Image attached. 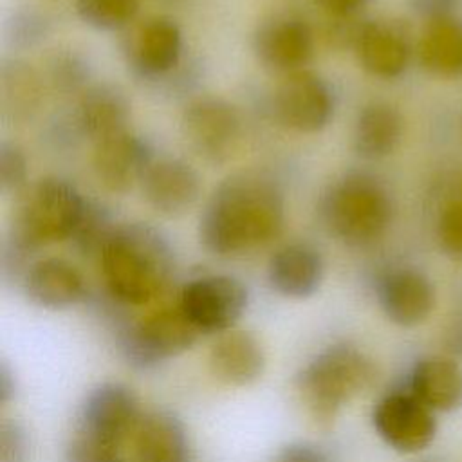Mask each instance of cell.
Masks as SVG:
<instances>
[{"instance_id":"6da1fadb","label":"cell","mask_w":462,"mask_h":462,"mask_svg":"<svg viewBox=\"0 0 462 462\" xmlns=\"http://www.w3.org/2000/svg\"><path fill=\"white\" fill-rule=\"evenodd\" d=\"M285 200L267 173L247 170L226 177L199 218V238L217 256L240 254L271 242L283 226Z\"/></svg>"},{"instance_id":"7a4b0ae2","label":"cell","mask_w":462,"mask_h":462,"mask_svg":"<svg viewBox=\"0 0 462 462\" xmlns=\"http://www.w3.org/2000/svg\"><path fill=\"white\" fill-rule=\"evenodd\" d=\"M97 256L106 291L116 301L130 307L153 301L166 289L173 271L168 238L144 222L116 226Z\"/></svg>"},{"instance_id":"3957f363","label":"cell","mask_w":462,"mask_h":462,"mask_svg":"<svg viewBox=\"0 0 462 462\" xmlns=\"http://www.w3.org/2000/svg\"><path fill=\"white\" fill-rule=\"evenodd\" d=\"M74 184L60 177H43L29 184L18 197L5 253H14V263L40 247L72 240L87 209Z\"/></svg>"},{"instance_id":"277c9868","label":"cell","mask_w":462,"mask_h":462,"mask_svg":"<svg viewBox=\"0 0 462 462\" xmlns=\"http://www.w3.org/2000/svg\"><path fill=\"white\" fill-rule=\"evenodd\" d=\"M375 377V365L363 350L334 343L303 366L296 384L310 415L328 424L348 401L372 386Z\"/></svg>"},{"instance_id":"5b68a950","label":"cell","mask_w":462,"mask_h":462,"mask_svg":"<svg viewBox=\"0 0 462 462\" xmlns=\"http://www.w3.org/2000/svg\"><path fill=\"white\" fill-rule=\"evenodd\" d=\"M328 229L348 245H368L381 238L392 222V199L379 179L350 171L336 180L321 200Z\"/></svg>"},{"instance_id":"8992f818","label":"cell","mask_w":462,"mask_h":462,"mask_svg":"<svg viewBox=\"0 0 462 462\" xmlns=\"http://www.w3.org/2000/svg\"><path fill=\"white\" fill-rule=\"evenodd\" d=\"M197 336L180 307L166 305L126 327L119 337V348L128 365L148 370L186 352Z\"/></svg>"},{"instance_id":"52a82bcc","label":"cell","mask_w":462,"mask_h":462,"mask_svg":"<svg viewBox=\"0 0 462 462\" xmlns=\"http://www.w3.org/2000/svg\"><path fill=\"white\" fill-rule=\"evenodd\" d=\"M247 287L229 274H206L189 280L179 296V307L199 334H224L245 312Z\"/></svg>"},{"instance_id":"ba28073f","label":"cell","mask_w":462,"mask_h":462,"mask_svg":"<svg viewBox=\"0 0 462 462\" xmlns=\"http://www.w3.org/2000/svg\"><path fill=\"white\" fill-rule=\"evenodd\" d=\"M180 132L199 157L209 162H226L238 148L242 119L229 101L204 96L186 105L180 117Z\"/></svg>"},{"instance_id":"9c48e42d","label":"cell","mask_w":462,"mask_h":462,"mask_svg":"<svg viewBox=\"0 0 462 462\" xmlns=\"http://www.w3.org/2000/svg\"><path fill=\"white\" fill-rule=\"evenodd\" d=\"M273 112L294 132H319L334 114L332 88L325 78L309 69L285 74L273 94Z\"/></svg>"},{"instance_id":"30bf717a","label":"cell","mask_w":462,"mask_h":462,"mask_svg":"<svg viewBox=\"0 0 462 462\" xmlns=\"http://www.w3.org/2000/svg\"><path fill=\"white\" fill-rule=\"evenodd\" d=\"M372 424L384 444L399 453L426 449L437 433L433 411L410 392L383 395L374 406Z\"/></svg>"},{"instance_id":"8fae6325","label":"cell","mask_w":462,"mask_h":462,"mask_svg":"<svg viewBox=\"0 0 462 462\" xmlns=\"http://www.w3.org/2000/svg\"><path fill=\"white\" fill-rule=\"evenodd\" d=\"M143 419L137 395L123 383L106 381L83 399L76 430L123 446Z\"/></svg>"},{"instance_id":"7c38bea8","label":"cell","mask_w":462,"mask_h":462,"mask_svg":"<svg viewBox=\"0 0 462 462\" xmlns=\"http://www.w3.org/2000/svg\"><path fill=\"white\" fill-rule=\"evenodd\" d=\"M253 51L267 69L291 74L305 69L310 61L314 32L298 14H271L258 23L253 34Z\"/></svg>"},{"instance_id":"4fadbf2b","label":"cell","mask_w":462,"mask_h":462,"mask_svg":"<svg viewBox=\"0 0 462 462\" xmlns=\"http://www.w3.org/2000/svg\"><path fill=\"white\" fill-rule=\"evenodd\" d=\"M125 54L132 70L143 78H161L171 72L182 54L179 23L166 14L137 22L125 38Z\"/></svg>"},{"instance_id":"5bb4252c","label":"cell","mask_w":462,"mask_h":462,"mask_svg":"<svg viewBox=\"0 0 462 462\" xmlns=\"http://www.w3.org/2000/svg\"><path fill=\"white\" fill-rule=\"evenodd\" d=\"M375 296L384 316L399 327H415L430 318L437 294L431 280L413 267H395L383 273Z\"/></svg>"},{"instance_id":"9a60e30c","label":"cell","mask_w":462,"mask_h":462,"mask_svg":"<svg viewBox=\"0 0 462 462\" xmlns=\"http://www.w3.org/2000/svg\"><path fill=\"white\" fill-rule=\"evenodd\" d=\"M152 161L148 143L130 130L94 144V175L110 193H128L135 182H141Z\"/></svg>"},{"instance_id":"2e32d148","label":"cell","mask_w":462,"mask_h":462,"mask_svg":"<svg viewBox=\"0 0 462 462\" xmlns=\"http://www.w3.org/2000/svg\"><path fill=\"white\" fill-rule=\"evenodd\" d=\"M146 202L166 217L184 215L200 195V177L182 159H153L141 179Z\"/></svg>"},{"instance_id":"e0dca14e","label":"cell","mask_w":462,"mask_h":462,"mask_svg":"<svg viewBox=\"0 0 462 462\" xmlns=\"http://www.w3.org/2000/svg\"><path fill=\"white\" fill-rule=\"evenodd\" d=\"M354 49L365 70L377 78H397L410 63V31L399 20H370L365 22Z\"/></svg>"},{"instance_id":"ac0fdd59","label":"cell","mask_w":462,"mask_h":462,"mask_svg":"<svg viewBox=\"0 0 462 462\" xmlns=\"http://www.w3.org/2000/svg\"><path fill=\"white\" fill-rule=\"evenodd\" d=\"M25 296L38 307L63 310L76 305L87 291L81 271L69 260L51 256L32 262L23 273Z\"/></svg>"},{"instance_id":"d6986e66","label":"cell","mask_w":462,"mask_h":462,"mask_svg":"<svg viewBox=\"0 0 462 462\" xmlns=\"http://www.w3.org/2000/svg\"><path fill=\"white\" fill-rule=\"evenodd\" d=\"M128 119L130 99L121 87L103 81L81 92L76 110V126L85 137L94 141V144L128 130Z\"/></svg>"},{"instance_id":"ffe728a7","label":"cell","mask_w":462,"mask_h":462,"mask_svg":"<svg viewBox=\"0 0 462 462\" xmlns=\"http://www.w3.org/2000/svg\"><path fill=\"white\" fill-rule=\"evenodd\" d=\"M323 258L319 251L309 244H287L280 247L267 263V278L271 287L292 300L312 296L323 280Z\"/></svg>"},{"instance_id":"44dd1931","label":"cell","mask_w":462,"mask_h":462,"mask_svg":"<svg viewBox=\"0 0 462 462\" xmlns=\"http://www.w3.org/2000/svg\"><path fill=\"white\" fill-rule=\"evenodd\" d=\"M135 462H189V440L184 422L168 410L143 415L134 433Z\"/></svg>"},{"instance_id":"7402d4cb","label":"cell","mask_w":462,"mask_h":462,"mask_svg":"<svg viewBox=\"0 0 462 462\" xmlns=\"http://www.w3.org/2000/svg\"><path fill=\"white\" fill-rule=\"evenodd\" d=\"M208 363L211 374L220 383L245 386L262 375L265 354L253 334L244 330H227L213 343Z\"/></svg>"},{"instance_id":"603a6c76","label":"cell","mask_w":462,"mask_h":462,"mask_svg":"<svg viewBox=\"0 0 462 462\" xmlns=\"http://www.w3.org/2000/svg\"><path fill=\"white\" fill-rule=\"evenodd\" d=\"M408 388L431 411H453L462 406V366L446 356L422 357L410 372Z\"/></svg>"},{"instance_id":"cb8c5ba5","label":"cell","mask_w":462,"mask_h":462,"mask_svg":"<svg viewBox=\"0 0 462 462\" xmlns=\"http://www.w3.org/2000/svg\"><path fill=\"white\" fill-rule=\"evenodd\" d=\"M404 130L401 112L383 101L366 105L356 121L354 150L363 159H381L390 155L401 143Z\"/></svg>"},{"instance_id":"d4e9b609","label":"cell","mask_w":462,"mask_h":462,"mask_svg":"<svg viewBox=\"0 0 462 462\" xmlns=\"http://www.w3.org/2000/svg\"><path fill=\"white\" fill-rule=\"evenodd\" d=\"M424 69L439 76L462 74V20L457 16L428 22L419 42Z\"/></svg>"},{"instance_id":"484cf974","label":"cell","mask_w":462,"mask_h":462,"mask_svg":"<svg viewBox=\"0 0 462 462\" xmlns=\"http://www.w3.org/2000/svg\"><path fill=\"white\" fill-rule=\"evenodd\" d=\"M40 101V81L25 63L11 61L2 67V103L4 114L27 117Z\"/></svg>"},{"instance_id":"4316f807","label":"cell","mask_w":462,"mask_h":462,"mask_svg":"<svg viewBox=\"0 0 462 462\" xmlns=\"http://www.w3.org/2000/svg\"><path fill=\"white\" fill-rule=\"evenodd\" d=\"M139 4L141 0H76V13L97 31H119L134 22Z\"/></svg>"},{"instance_id":"83f0119b","label":"cell","mask_w":462,"mask_h":462,"mask_svg":"<svg viewBox=\"0 0 462 462\" xmlns=\"http://www.w3.org/2000/svg\"><path fill=\"white\" fill-rule=\"evenodd\" d=\"M114 229L116 226H112L108 209L103 204L88 199L83 220L72 240L76 242L79 251L87 254H99L101 247L105 245Z\"/></svg>"},{"instance_id":"f1b7e54d","label":"cell","mask_w":462,"mask_h":462,"mask_svg":"<svg viewBox=\"0 0 462 462\" xmlns=\"http://www.w3.org/2000/svg\"><path fill=\"white\" fill-rule=\"evenodd\" d=\"M65 462H123L119 444L74 430L65 446Z\"/></svg>"},{"instance_id":"f546056e","label":"cell","mask_w":462,"mask_h":462,"mask_svg":"<svg viewBox=\"0 0 462 462\" xmlns=\"http://www.w3.org/2000/svg\"><path fill=\"white\" fill-rule=\"evenodd\" d=\"M51 81L63 92H85L90 85L88 63L76 52H56L49 61Z\"/></svg>"},{"instance_id":"4dcf8cb0","label":"cell","mask_w":462,"mask_h":462,"mask_svg":"<svg viewBox=\"0 0 462 462\" xmlns=\"http://www.w3.org/2000/svg\"><path fill=\"white\" fill-rule=\"evenodd\" d=\"M27 188V159L23 150L11 141L0 143V191L20 195Z\"/></svg>"},{"instance_id":"1f68e13d","label":"cell","mask_w":462,"mask_h":462,"mask_svg":"<svg viewBox=\"0 0 462 462\" xmlns=\"http://www.w3.org/2000/svg\"><path fill=\"white\" fill-rule=\"evenodd\" d=\"M49 18L34 9H22L14 13L7 27V38L16 47H32L49 32Z\"/></svg>"},{"instance_id":"d6a6232c","label":"cell","mask_w":462,"mask_h":462,"mask_svg":"<svg viewBox=\"0 0 462 462\" xmlns=\"http://www.w3.org/2000/svg\"><path fill=\"white\" fill-rule=\"evenodd\" d=\"M440 249L453 260H462V202L448 204L437 220Z\"/></svg>"},{"instance_id":"836d02e7","label":"cell","mask_w":462,"mask_h":462,"mask_svg":"<svg viewBox=\"0 0 462 462\" xmlns=\"http://www.w3.org/2000/svg\"><path fill=\"white\" fill-rule=\"evenodd\" d=\"M29 451L27 435L16 422H4L0 433V460L2 462H25Z\"/></svg>"},{"instance_id":"e575fe53","label":"cell","mask_w":462,"mask_h":462,"mask_svg":"<svg viewBox=\"0 0 462 462\" xmlns=\"http://www.w3.org/2000/svg\"><path fill=\"white\" fill-rule=\"evenodd\" d=\"M273 462H328V458L316 444L292 442L282 448Z\"/></svg>"},{"instance_id":"d590c367","label":"cell","mask_w":462,"mask_h":462,"mask_svg":"<svg viewBox=\"0 0 462 462\" xmlns=\"http://www.w3.org/2000/svg\"><path fill=\"white\" fill-rule=\"evenodd\" d=\"M413 9L428 22L455 16V11L462 5V0H411Z\"/></svg>"},{"instance_id":"8d00e7d4","label":"cell","mask_w":462,"mask_h":462,"mask_svg":"<svg viewBox=\"0 0 462 462\" xmlns=\"http://www.w3.org/2000/svg\"><path fill=\"white\" fill-rule=\"evenodd\" d=\"M442 343L449 357L453 359H462V310L451 316L444 328Z\"/></svg>"},{"instance_id":"74e56055","label":"cell","mask_w":462,"mask_h":462,"mask_svg":"<svg viewBox=\"0 0 462 462\" xmlns=\"http://www.w3.org/2000/svg\"><path fill=\"white\" fill-rule=\"evenodd\" d=\"M332 16L357 14L366 0H316Z\"/></svg>"},{"instance_id":"f35d334b","label":"cell","mask_w":462,"mask_h":462,"mask_svg":"<svg viewBox=\"0 0 462 462\" xmlns=\"http://www.w3.org/2000/svg\"><path fill=\"white\" fill-rule=\"evenodd\" d=\"M14 390V383H11V374L7 370L5 365H2L0 368V401L7 402V399L13 395Z\"/></svg>"}]
</instances>
